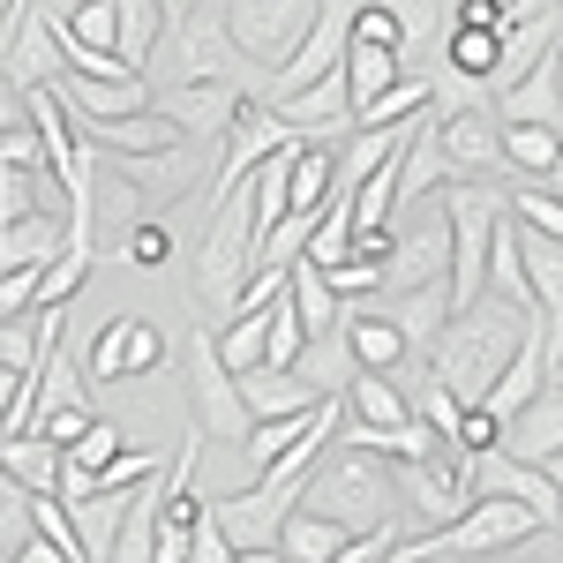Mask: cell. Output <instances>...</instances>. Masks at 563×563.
<instances>
[{
	"mask_svg": "<svg viewBox=\"0 0 563 563\" xmlns=\"http://www.w3.org/2000/svg\"><path fill=\"white\" fill-rule=\"evenodd\" d=\"M339 541H346V526L308 511V504H294L278 519V556H294V563H339Z\"/></svg>",
	"mask_w": 563,
	"mask_h": 563,
	"instance_id": "cell-18",
	"label": "cell"
},
{
	"mask_svg": "<svg viewBox=\"0 0 563 563\" xmlns=\"http://www.w3.org/2000/svg\"><path fill=\"white\" fill-rule=\"evenodd\" d=\"M556 84H563V45L549 38L511 84H496V121H563Z\"/></svg>",
	"mask_w": 563,
	"mask_h": 563,
	"instance_id": "cell-8",
	"label": "cell"
},
{
	"mask_svg": "<svg viewBox=\"0 0 563 563\" xmlns=\"http://www.w3.org/2000/svg\"><path fill=\"white\" fill-rule=\"evenodd\" d=\"M180 38V76H233L225 60H233V38H225V0H196L188 8V23L166 31Z\"/></svg>",
	"mask_w": 563,
	"mask_h": 563,
	"instance_id": "cell-11",
	"label": "cell"
},
{
	"mask_svg": "<svg viewBox=\"0 0 563 563\" xmlns=\"http://www.w3.org/2000/svg\"><path fill=\"white\" fill-rule=\"evenodd\" d=\"M294 504H308V511H323V519H339L346 533H361V526H376L398 511V488H390V459L384 451H361V443H323L316 451V466L301 474V496Z\"/></svg>",
	"mask_w": 563,
	"mask_h": 563,
	"instance_id": "cell-1",
	"label": "cell"
},
{
	"mask_svg": "<svg viewBox=\"0 0 563 563\" xmlns=\"http://www.w3.org/2000/svg\"><path fill=\"white\" fill-rule=\"evenodd\" d=\"M249 263H256V225H249V188H233L225 203H211V233H203V256H196V308L225 323Z\"/></svg>",
	"mask_w": 563,
	"mask_h": 563,
	"instance_id": "cell-2",
	"label": "cell"
},
{
	"mask_svg": "<svg viewBox=\"0 0 563 563\" xmlns=\"http://www.w3.org/2000/svg\"><path fill=\"white\" fill-rule=\"evenodd\" d=\"M496 143L511 180H556V121H496Z\"/></svg>",
	"mask_w": 563,
	"mask_h": 563,
	"instance_id": "cell-14",
	"label": "cell"
},
{
	"mask_svg": "<svg viewBox=\"0 0 563 563\" xmlns=\"http://www.w3.org/2000/svg\"><path fill=\"white\" fill-rule=\"evenodd\" d=\"M339 68H346V106H361V98H376V90L406 68V53H398V45H376V38H353V31H346V60H339Z\"/></svg>",
	"mask_w": 563,
	"mask_h": 563,
	"instance_id": "cell-20",
	"label": "cell"
},
{
	"mask_svg": "<svg viewBox=\"0 0 563 563\" xmlns=\"http://www.w3.org/2000/svg\"><path fill=\"white\" fill-rule=\"evenodd\" d=\"M435 98L429 76H390L376 98H361V106H346V129H376V121H406V113H421Z\"/></svg>",
	"mask_w": 563,
	"mask_h": 563,
	"instance_id": "cell-22",
	"label": "cell"
},
{
	"mask_svg": "<svg viewBox=\"0 0 563 563\" xmlns=\"http://www.w3.org/2000/svg\"><path fill=\"white\" fill-rule=\"evenodd\" d=\"M294 368H301V376H308L316 390H346V376H353V353H346V339H339V323H331V331H316V339H301Z\"/></svg>",
	"mask_w": 563,
	"mask_h": 563,
	"instance_id": "cell-23",
	"label": "cell"
},
{
	"mask_svg": "<svg viewBox=\"0 0 563 563\" xmlns=\"http://www.w3.org/2000/svg\"><path fill=\"white\" fill-rule=\"evenodd\" d=\"M451 263V233H443V203L429 218H413L406 233L390 225V249H384V286H421V278H443Z\"/></svg>",
	"mask_w": 563,
	"mask_h": 563,
	"instance_id": "cell-9",
	"label": "cell"
},
{
	"mask_svg": "<svg viewBox=\"0 0 563 563\" xmlns=\"http://www.w3.org/2000/svg\"><path fill=\"white\" fill-rule=\"evenodd\" d=\"M113 451H121V429H113V421H90L84 435H68V443H60V459H68V466H84L90 481H98V466H106Z\"/></svg>",
	"mask_w": 563,
	"mask_h": 563,
	"instance_id": "cell-30",
	"label": "cell"
},
{
	"mask_svg": "<svg viewBox=\"0 0 563 563\" xmlns=\"http://www.w3.org/2000/svg\"><path fill=\"white\" fill-rule=\"evenodd\" d=\"M68 241V211H23V218H0V271L8 263H45L53 249Z\"/></svg>",
	"mask_w": 563,
	"mask_h": 563,
	"instance_id": "cell-17",
	"label": "cell"
},
{
	"mask_svg": "<svg viewBox=\"0 0 563 563\" xmlns=\"http://www.w3.org/2000/svg\"><path fill=\"white\" fill-rule=\"evenodd\" d=\"M308 15H316V0H225V38L233 53L249 60V68H278L294 45H301Z\"/></svg>",
	"mask_w": 563,
	"mask_h": 563,
	"instance_id": "cell-3",
	"label": "cell"
},
{
	"mask_svg": "<svg viewBox=\"0 0 563 563\" xmlns=\"http://www.w3.org/2000/svg\"><path fill=\"white\" fill-rule=\"evenodd\" d=\"M429 129L451 180H496L504 174V143H496V121L481 106H429Z\"/></svg>",
	"mask_w": 563,
	"mask_h": 563,
	"instance_id": "cell-5",
	"label": "cell"
},
{
	"mask_svg": "<svg viewBox=\"0 0 563 563\" xmlns=\"http://www.w3.org/2000/svg\"><path fill=\"white\" fill-rule=\"evenodd\" d=\"M151 466H158V451H113V459L98 466V481H90V488H129V481H143Z\"/></svg>",
	"mask_w": 563,
	"mask_h": 563,
	"instance_id": "cell-33",
	"label": "cell"
},
{
	"mask_svg": "<svg viewBox=\"0 0 563 563\" xmlns=\"http://www.w3.org/2000/svg\"><path fill=\"white\" fill-rule=\"evenodd\" d=\"M113 339H121V376H151V368H166V339H158L143 316H113Z\"/></svg>",
	"mask_w": 563,
	"mask_h": 563,
	"instance_id": "cell-28",
	"label": "cell"
},
{
	"mask_svg": "<svg viewBox=\"0 0 563 563\" xmlns=\"http://www.w3.org/2000/svg\"><path fill=\"white\" fill-rule=\"evenodd\" d=\"M45 151H38V129L31 121H8L0 129V166H38Z\"/></svg>",
	"mask_w": 563,
	"mask_h": 563,
	"instance_id": "cell-34",
	"label": "cell"
},
{
	"mask_svg": "<svg viewBox=\"0 0 563 563\" xmlns=\"http://www.w3.org/2000/svg\"><path fill=\"white\" fill-rule=\"evenodd\" d=\"M301 316H294V301H286V286L263 301V368H294V353H301Z\"/></svg>",
	"mask_w": 563,
	"mask_h": 563,
	"instance_id": "cell-27",
	"label": "cell"
},
{
	"mask_svg": "<svg viewBox=\"0 0 563 563\" xmlns=\"http://www.w3.org/2000/svg\"><path fill=\"white\" fill-rule=\"evenodd\" d=\"M451 23H481V31H496V23H504V0H451Z\"/></svg>",
	"mask_w": 563,
	"mask_h": 563,
	"instance_id": "cell-36",
	"label": "cell"
},
{
	"mask_svg": "<svg viewBox=\"0 0 563 563\" xmlns=\"http://www.w3.org/2000/svg\"><path fill=\"white\" fill-rule=\"evenodd\" d=\"M233 384H241V406H249L256 421H271V413H308L316 398H331V390L308 384L301 368H263V361H256V368H241Z\"/></svg>",
	"mask_w": 563,
	"mask_h": 563,
	"instance_id": "cell-13",
	"label": "cell"
},
{
	"mask_svg": "<svg viewBox=\"0 0 563 563\" xmlns=\"http://www.w3.org/2000/svg\"><path fill=\"white\" fill-rule=\"evenodd\" d=\"M15 8H23V0H0V38H8V23H15Z\"/></svg>",
	"mask_w": 563,
	"mask_h": 563,
	"instance_id": "cell-38",
	"label": "cell"
},
{
	"mask_svg": "<svg viewBox=\"0 0 563 563\" xmlns=\"http://www.w3.org/2000/svg\"><path fill=\"white\" fill-rule=\"evenodd\" d=\"M31 533L53 541L60 563H84V541H76V519H68V496L60 488H31Z\"/></svg>",
	"mask_w": 563,
	"mask_h": 563,
	"instance_id": "cell-24",
	"label": "cell"
},
{
	"mask_svg": "<svg viewBox=\"0 0 563 563\" xmlns=\"http://www.w3.org/2000/svg\"><path fill=\"white\" fill-rule=\"evenodd\" d=\"M339 339H346V353H353V368H384V376H406V339H398V323H390L384 308H353L346 323H339Z\"/></svg>",
	"mask_w": 563,
	"mask_h": 563,
	"instance_id": "cell-12",
	"label": "cell"
},
{
	"mask_svg": "<svg viewBox=\"0 0 563 563\" xmlns=\"http://www.w3.org/2000/svg\"><path fill=\"white\" fill-rule=\"evenodd\" d=\"M188 8H196V0H158V31H180V23H188Z\"/></svg>",
	"mask_w": 563,
	"mask_h": 563,
	"instance_id": "cell-37",
	"label": "cell"
},
{
	"mask_svg": "<svg viewBox=\"0 0 563 563\" xmlns=\"http://www.w3.org/2000/svg\"><path fill=\"white\" fill-rule=\"evenodd\" d=\"M368 301H376L390 323H398L406 353H429V346H435V331H443V316H451V294H443V278H421V286H384V294H368Z\"/></svg>",
	"mask_w": 563,
	"mask_h": 563,
	"instance_id": "cell-10",
	"label": "cell"
},
{
	"mask_svg": "<svg viewBox=\"0 0 563 563\" xmlns=\"http://www.w3.org/2000/svg\"><path fill=\"white\" fill-rule=\"evenodd\" d=\"M496 451H511L526 466H563V384H541L526 406L496 421Z\"/></svg>",
	"mask_w": 563,
	"mask_h": 563,
	"instance_id": "cell-7",
	"label": "cell"
},
{
	"mask_svg": "<svg viewBox=\"0 0 563 563\" xmlns=\"http://www.w3.org/2000/svg\"><path fill=\"white\" fill-rule=\"evenodd\" d=\"M31 533V488L0 474V556H15V541Z\"/></svg>",
	"mask_w": 563,
	"mask_h": 563,
	"instance_id": "cell-31",
	"label": "cell"
},
{
	"mask_svg": "<svg viewBox=\"0 0 563 563\" xmlns=\"http://www.w3.org/2000/svg\"><path fill=\"white\" fill-rule=\"evenodd\" d=\"M158 496H166V466H151L143 481H129V511H121V533H113V563H151Z\"/></svg>",
	"mask_w": 563,
	"mask_h": 563,
	"instance_id": "cell-15",
	"label": "cell"
},
{
	"mask_svg": "<svg viewBox=\"0 0 563 563\" xmlns=\"http://www.w3.org/2000/svg\"><path fill=\"white\" fill-rule=\"evenodd\" d=\"M443 38H451V76H474V84L488 90V76H496V53H504V38H496V31H481V23H451Z\"/></svg>",
	"mask_w": 563,
	"mask_h": 563,
	"instance_id": "cell-25",
	"label": "cell"
},
{
	"mask_svg": "<svg viewBox=\"0 0 563 563\" xmlns=\"http://www.w3.org/2000/svg\"><path fill=\"white\" fill-rule=\"evenodd\" d=\"M113 53L151 76V60H158V0H113Z\"/></svg>",
	"mask_w": 563,
	"mask_h": 563,
	"instance_id": "cell-21",
	"label": "cell"
},
{
	"mask_svg": "<svg viewBox=\"0 0 563 563\" xmlns=\"http://www.w3.org/2000/svg\"><path fill=\"white\" fill-rule=\"evenodd\" d=\"M241 98H249V90L233 84V76H180L174 90L151 84V106H158V113H166V121H174L188 143H218Z\"/></svg>",
	"mask_w": 563,
	"mask_h": 563,
	"instance_id": "cell-6",
	"label": "cell"
},
{
	"mask_svg": "<svg viewBox=\"0 0 563 563\" xmlns=\"http://www.w3.org/2000/svg\"><path fill=\"white\" fill-rule=\"evenodd\" d=\"M188 390H196V435L203 443H241V435L256 429V413L241 406V384H233V368L211 353V331H196V346H188Z\"/></svg>",
	"mask_w": 563,
	"mask_h": 563,
	"instance_id": "cell-4",
	"label": "cell"
},
{
	"mask_svg": "<svg viewBox=\"0 0 563 563\" xmlns=\"http://www.w3.org/2000/svg\"><path fill=\"white\" fill-rule=\"evenodd\" d=\"M504 211L533 225V233H563V203H556V180H504Z\"/></svg>",
	"mask_w": 563,
	"mask_h": 563,
	"instance_id": "cell-26",
	"label": "cell"
},
{
	"mask_svg": "<svg viewBox=\"0 0 563 563\" xmlns=\"http://www.w3.org/2000/svg\"><path fill=\"white\" fill-rule=\"evenodd\" d=\"M331 278V294L339 301H368V294H384V256H361V249H346V256L323 271Z\"/></svg>",
	"mask_w": 563,
	"mask_h": 563,
	"instance_id": "cell-29",
	"label": "cell"
},
{
	"mask_svg": "<svg viewBox=\"0 0 563 563\" xmlns=\"http://www.w3.org/2000/svg\"><path fill=\"white\" fill-rule=\"evenodd\" d=\"M233 549H225V533H218L211 511H196V526H188V541H180V563H225Z\"/></svg>",
	"mask_w": 563,
	"mask_h": 563,
	"instance_id": "cell-32",
	"label": "cell"
},
{
	"mask_svg": "<svg viewBox=\"0 0 563 563\" xmlns=\"http://www.w3.org/2000/svg\"><path fill=\"white\" fill-rule=\"evenodd\" d=\"M286 301H294V316H301L308 339H316V331H331V323H339V308H346L339 294H331V278H323L308 256L286 263Z\"/></svg>",
	"mask_w": 563,
	"mask_h": 563,
	"instance_id": "cell-19",
	"label": "cell"
},
{
	"mask_svg": "<svg viewBox=\"0 0 563 563\" xmlns=\"http://www.w3.org/2000/svg\"><path fill=\"white\" fill-rule=\"evenodd\" d=\"M129 256H135V263H166V256H174V233L135 218V225H129Z\"/></svg>",
	"mask_w": 563,
	"mask_h": 563,
	"instance_id": "cell-35",
	"label": "cell"
},
{
	"mask_svg": "<svg viewBox=\"0 0 563 563\" xmlns=\"http://www.w3.org/2000/svg\"><path fill=\"white\" fill-rule=\"evenodd\" d=\"M121 511H129V488H90V496H76V504H68V519H76V541H84V563H113Z\"/></svg>",
	"mask_w": 563,
	"mask_h": 563,
	"instance_id": "cell-16",
	"label": "cell"
}]
</instances>
